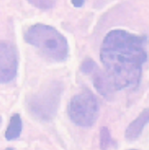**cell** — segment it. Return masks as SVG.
<instances>
[{"mask_svg":"<svg viewBox=\"0 0 149 150\" xmlns=\"http://www.w3.org/2000/svg\"><path fill=\"white\" fill-rule=\"evenodd\" d=\"M6 150H13V148H11V147H9V148H7Z\"/></svg>","mask_w":149,"mask_h":150,"instance_id":"cell-13","label":"cell"},{"mask_svg":"<svg viewBox=\"0 0 149 150\" xmlns=\"http://www.w3.org/2000/svg\"><path fill=\"white\" fill-rule=\"evenodd\" d=\"M84 2H85V0H71L72 5L76 8H81L84 5Z\"/></svg>","mask_w":149,"mask_h":150,"instance_id":"cell-11","label":"cell"},{"mask_svg":"<svg viewBox=\"0 0 149 150\" xmlns=\"http://www.w3.org/2000/svg\"><path fill=\"white\" fill-rule=\"evenodd\" d=\"M1 124H2V117L0 116V125H1Z\"/></svg>","mask_w":149,"mask_h":150,"instance_id":"cell-12","label":"cell"},{"mask_svg":"<svg viewBox=\"0 0 149 150\" xmlns=\"http://www.w3.org/2000/svg\"><path fill=\"white\" fill-rule=\"evenodd\" d=\"M81 69L84 73L91 76L94 86L102 96L109 101L113 99L114 88H113L111 82L92 59H85L82 64Z\"/></svg>","mask_w":149,"mask_h":150,"instance_id":"cell-6","label":"cell"},{"mask_svg":"<svg viewBox=\"0 0 149 150\" xmlns=\"http://www.w3.org/2000/svg\"><path fill=\"white\" fill-rule=\"evenodd\" d=\"M62 86L53 82L37 93L30 97L28 101L29 111L38 120L49 121L53 119L60 104Z\"/></svg>","mask_w":149,"mask_h":150,"instance_id":"cell-3","label":"cell"},{"mask_svg":"<svg viewBox=\"0 0 149 150\" xmlns=\"http://www.w3.org/2000/svg\"><path fill=\"white\" fill-rule=\"evenodd\" d=\"M114 142H113L112 138L110 136V132L107 127L103 126L100 131V145L102 150H107L108 147L113 145Z\"/></svg>","mask_w":149,"mask_h":150,"instance_id":"cell-9","label":"cell"},{"mask_svg":"<svg viewBox=\"0 0 149 150\" xmlns=\"http://www.w3.org/2000/svg\"><path fill=\"white\" fill-rule=\"evenodd\" d=\"M18 68L17 54L9 42L0 41V84L13 81Z\"/></svg>","mask_w":149,"mask_h":150,"instance_id":"cell-5","label":"cell"},{"mask_svg":"<svg viewBox=\"0 0 149 150\" xmlns=\"http://www.w3.org/2000/svg\"><path fill=\"white\" fill-rule=\"evenodd\" d=\"M70 120L82 127H89L99 117V104L96 97L85 89L76 94L69 102L68 108Z\"/></svg>","mask_w":149,"mask_h":150,"instance_id":"cell-4","label":"cell"},{"mask_svg":"<svg viewBox=\"0 0 149 150\" xmlns=\"http://www.w3.org/2000/svg\"><path fill=\"white\" fill-rule=\"evenodd\" d=\"M22 119L18 113L11 116L10 120V124L5 133V138L8 141L16 140L20 136L22 132Z\"/></svg>","mask_w":149,"mask_h":150,"instance_id":"cell-8","label":"cell"},{"mask_svg":"<svg viewBox=\"0 0 149 150\" xmlns=\"http://www.w3.org/2000/svg\"><path fill=\"white\" fill-rule=\"evenodd\" d=\"M28 1L30 4H32L34 7H36L37 9L43 11L52 9L54 6V3H55L54 0H28Z\"/></svg>","mask_w":149,"mask_h":150,"instance_id":"cell-10","label":"cell"},{"mask_svg":"<svg viewBox=\"0 0 149 150\" xmlns=\"http://www.w3.org/2000/svg\"><path fill=\"white\" fill-rule=\"evenodd\" d=\"M24 38L27 43L36 48L49 60L63 62L68 58V44L66 39L49 25L35 24L30 27Z\"/></svg>","mask_w":149,"mask_h":150,"instance_id":"cell-2","label":"cell"},{"mask_svg":"<svg viewBox=\"0 0 149 150\" xmlns=\"http://www.w3.org/2000/svg\"><path fill=\"white\" fill-rule=\"evenodd\" d=\"M145 42V37L124 30H113L105 35L100 57L114 89L139 86L147 59Z\"/></svg>","mask_w":149,"mask_h":150,"instance_id":"cell-1","label":"cell"},{"mask_svg":"<svg viewBox=\"0 0 149 150\" xmlns=\"http://www.w3.org/2000/svg\"><path fill=\"white\" fill-rule=\"evenodd\" d=\"M148 119L149 111L146 108L143 110L140 115L128 125V127L125 130V139L128 141H135L136 139H138L142 134L144 126L148 123Z\"/></svg>","mask_w":149,"mask_h":150,"instance_id":"cell-7","label":"cell"}]
</instances>
